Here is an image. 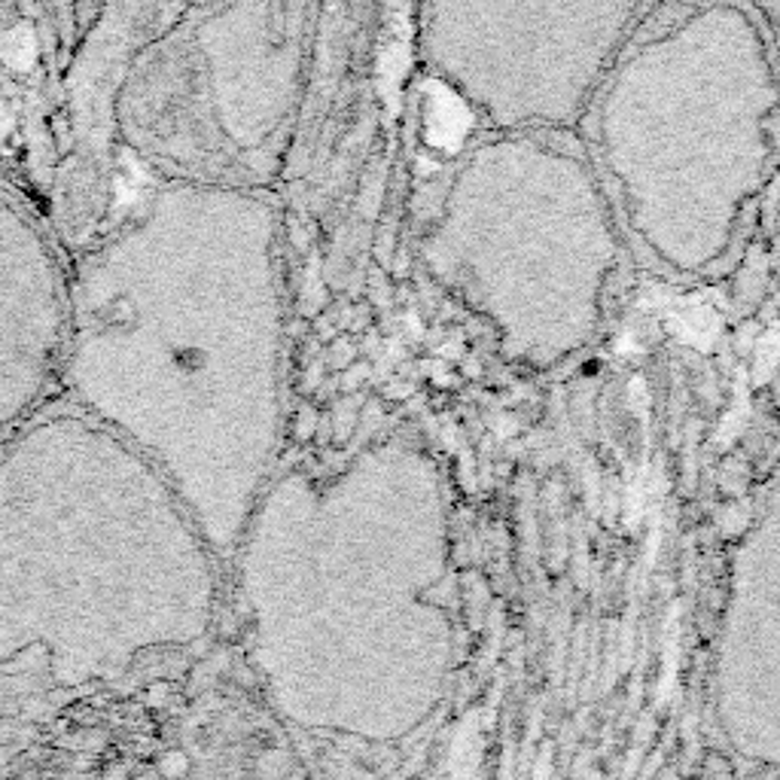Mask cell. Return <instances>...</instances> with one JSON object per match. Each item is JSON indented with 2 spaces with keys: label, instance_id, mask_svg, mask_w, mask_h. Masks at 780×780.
Listing matches in <instances>:
<instances>
[{
  "label": "cell",
  "instance_id": "cell-1",
  "mask_svg": "<svg viewBox=\"0 0 780 780\" xmlns=\"http://www.w3.org/2000/svg\"><path fill=\"white\" fill-rule=\"evenodd\" d=\"M707 722L714 780H780V475L731 561Z\"/></svg>",
  "mask_w": 780,
  "mask_h": 780
},
{
  "label": "cell",
  "instance_id": "cell-2",
  "mask_svg": "<svg viewBox=\"0 0 780 780\" xmlns=\"http://www.w3.org/2000/svg\"><path fill=\"white\" fill-rule=\"evenodd\" d=\"M756 12H759V19H762V24H766L768 40H771V47H774V55H778V64H780V3H756Z\"/></svg>",
  "mask_w": 780,
  "mask_h": 780
}]
</instances>
